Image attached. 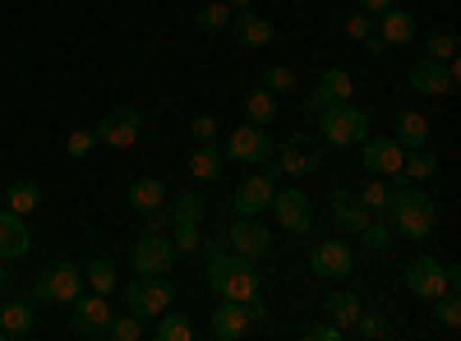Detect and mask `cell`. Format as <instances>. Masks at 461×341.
Segmentation results:
<instances>
[{"mask_svg":"<svg viewBox=\"0 0 461 341\" xmlns=\"http://www.w3.org/2000/svg\"><path fill=\"white\" fill-rule=\"evenodd\" d=\"M208 286L221 300H249L263 291V273H258V258L245 254H230L221 240H208Z\"/></svg>","mask_w":461,"mask_h":341,"instance_id":"obj_1","label":"cell"},{"mask_svg":"<svg viewBox=\"0 0 461 341\" xmlns=\"http://www.w3.org/2000/svg\"><path fill=\"white\" fill-rule=\"evenodd\" d=\"M388 221H393V236L420 245L434 236V221H438V203L425 194V189H411V180H393V199H388Z\"/></svg>","mask_w":461,"mask_h":341,"instance_id":"obj_2","label":"cell"},{"mask_svg":"<svg viewBox=\"0 0 461 341\" xmlns=\"http://www.w3.org/2000/svg\"><path fill=\"white\" fill-rule=\"evenodd\" d=\"M125 305L139 319H158L176 305V286L162 273H134V282L125 286Z\"/></svg>","mask_w":461,"mask_h":341,"instance_id":"obj_3","label":"cell"},{"mask_svg":"<svg viewBox=\"0 0 461 341\" xmlns=\"http://www.w3.org/2000/svg\"><path fill=\"white\" fill-rule=\"evenodd\" d=\"M277 153V162H263L267 171H273L277 180L282 175H310V171H319V162H323V143L314 139V134H291L282 148H273Z\"/></svg>","mask_w":461,"mask_h":341,"instance_id":"obj_4","label":"cell"},{"mask_svg":"<svg viewBox=\"0 0 461 341\" xmlns=\"http://www.w3.org/2000/svg\"><path fill=\"white\" fill-rule=\"evenodd\" d=\"M84 291V268H74V263H51L47 273H37L32 282V300L37 305H69L74 295Z\"/></svg>","mask_w":461,"mask_h":341,"instance_id":"obj_5","label":"cell"},{"mask_svg":"<svg viewBox=\"0 0 461 341\" xmlns=\"http://www.w3.org/2000/svg\"><path fill=\"white\" fill-rule=\"evenodd\" d=\"M319 125H323V143H332V148H356L369 134V116H365L360 106H351V102L328 106L323 116H319Z\"/></svg>","mask_w":461,"mask_h":341,"instance_id":"obj_6","label":"cell"},{"mask_svg":"<svg viewBox=\"0 0 461 341\" xmlns=\"http://www.w3.org/2000/svg\"><path fill=\"white\" fill-rule=\"evenodd\" d=\"M69 310H74V319H69V328H74V337H84V341H106V328H111V319H115V310H111V300L106 295H74L69 300Z\"/></svg>","mask_w":461,"mask_h":341,"instance_id":"obj_7","label":"cell"},{"mask_svg":"<svg viewBox=\"0 0 461 341\" xmlns=\"http://www.w3.org/2000/svg\"><path fill=\"white\" fill-rule=\"evenodd\" d=\"M277 212V226L286 236H310V226H314V203H310V194L304 189H295V184H282V189H273V203H267Z\"/></svg>","mask_w":461,"mask_h":341,"instance_id":"obj_8","label":"cell"},{"mask_svg":"<svg viewBox=\"0 0 461 341\" xmlns=\"http://www.w3.org/2000/svg\"><path fill=\"white\" fill-rule=\"evenodd\" d=\"M374 19H378V28H374V32L365 37L374 56H388L393 47L402 51V47H411V42H415V14H406L402 5L383 10V14H374Z\"/></svg>","mask_w":461,"mask_h":341,"instance_id":"obj_9","label":"cell"},{"mask_svg":"<svg viewBox=\"0 0 461 341\" xmlns=\"http://www.w3.org/2000/svg\"><path fill=\"white\" fill-rule=\"evenodd\" d=\"M273 134H267V125H236L226 139V157L230 162H245V166H263V162H273Z\"/></svg>","mask_w":461,"mask_h":341,"instance_id":"obj_10","label":"cell"},{"mask_svg":"<svg viewBox=\"0 0 461 341\" xmlns=\"http://www.w3.org/2000/svg\"><path fill=\"white\" fill-rule=\"evenodd\" d=\"M406 291L415 295V300H425V305H434V300L447 291V273H443V263L434 258V254H415L411 263H406Z\"/></svg>","mask_w":461,"mask_h":341,"instance_id":"obj_11","label":"cell"},{"mask_svg":"<svg viewBox=\"0 0 461 341\" xmlns=\"http://www.w3.org/2000/svg\"><path fill=\"white\" fill-rule=\"evenodd\" d=\"M406 84L420 93V97H447L456 88V56L452 60H415L411 74H406Z\"/></svg>","mask_w":461,"mask_h":341,"instance_id":"obj_12","label":"cell"},{"mask_svg":"<svg viewBox=\"0 0 461 341\" xmlns=\"http://www.w3.org/2000/svg\"><path fill=\"white\" fill-rule=\"evenodd\" d=\"M310 268L319 282H346V277H356V249L346 240H323L310 249Z\"/></svg>","mask_w":461,"mask_h":341,"instance_id":"obj_13","label":"cell"},{"mask_svg":"<svg viewBox=\"0 0 461 341\" xmlns=\"http://www.w3.org/2000/svg\"><path fill=\"white\" fill-rule=\"evenodd\" d=\"M351 93H356V79H351V69L332 65V69H323V74H319V88L310 93V102H304V116H323L328 106H341V102H351Z\"/></svg>","mask_w":461,"mask_h":341,"instance_id":"obj_14","label":"cell"},{"mask_svg":"<svg viewBox=\"0 0 461 341\" xmlns=\"http://www.w3.org/2000/svg\"><path fill=\"white\" fill-rule=\"evenodd\" d=\"M402 157H406V148L393 134H365V143H360V162L374 175H383V180H397L402 175Z\"/></svg>","mask_w":461,"mask_h":341,"instance_id":"obj_15","label":"cell"},{"mask_svg":"<svg viewBox=\"0 0 461 341\" xmlns=\"http://www.w3.org/2000/svg\"><path fill=\"white\" fill-rule=\"evenodd\" d=\"M221 245L230 249V254H245V258H263L267 249H273V231L258 221V217H236L226 226V236H221Z\"/></svg>","mask_w":461,"mask_h":341,"instance_id":"obj_16","label":"cell"},{"mask_svg":"<svg viewBox=\"0 0 461 341\" xmlns=\"http://www.w3.org/2000/svg\"><path fill=\"white\" fill-rule=\"evenodd\" d=\"M273 189H277L273 171H249L236 184V194H230V212H236V217H258L267 203H273Z\"/></svg>","mask_w":461,"mask_h":341,"instance_id":"obj_17","label":"cell"},{"mask_svg":"<svg viewBox=\"0 0 461 341\" xmlns=\"http://www.w3.org/2000/svg\"><path fill=\"white\" fill-rule=\"evenodd\" d=\"M130 268L134 273H162L167 277L176 268V245L167 236H158V231H143L134 240V249H130Z\"/></svg>","mask_w":461,"mask_h":341,"instance_id":"obj_18","label":"cell"},{"mask_svg":"<svg viewBox=\"0 0 461 341\" xmlns=\"http://www.w3.org/2000/svg\"><path fill=\"white\" fill-rule=\"evenodd\" d=\"M93 130H97V143H106V148H134L139 130H143V116H139V106H115Z\"/></svg>","mask_w":461,"mask_h":341,"instance_id":"obj_19","label":"cell"},{"mask_svg":"<svg viewBox=\"0 0 461 341\" xmlns=\"http://www.w3.org/2000/svg\"><path fill=\"white\" fill-rule=\"evenodd\" d=\"M226 28H230V37H236V47H240V51H263V47L277 37V28L267 23L263 14H254V10H236Z\"/></svg>","mask_w":461,"mask_h":341,"instance_id":"obj_20","label":"cell"},{"mask_svg":"<svg viewBox=\"0 0 461 341\" xmlns=\"http://www.w3.org/2000/svg\"><path fill=\"white\" fill-rule=\"evenodd\" d=\"M28 249H32V231H28V221L19 217V212H0V258L5 263H14V258H28Z\"/></svg>","mask_w":461,"mask_h":341,"instance_id":"obj_21","label":"cell"},{"mask_svg":"<svg viewBox=\"0 0 461 341\" xmlns=\"http://www.w3.org/2000/svg\"><path fill=\"white\" fill-rule=\"evenodd\" d=\"M369 217H374V212L351 194V189H332V221H337L341 236H360V226H365Z\"/></svg>","mask_w":461,"mask_h":341,"instance_id":"obj_22","label":"cell"},{"mask_svg":"<svg viewBox=\"0 0 461 341\" xmlns=\"http://www.w3.org/2000/svg\"><path fill=\"white\" fill-rule=\"evenodd\" d=\"M249 310L240 305V300H221V305L212 310V337L217 341H240L249 332Z\"/></svg>","mask_w":461,"mask_h":341,"instance_id":"obj_23","label":"cell"},{"mask_svg":"<svg viewBox=\"0 0 461 341\" xmlns=\"http://www.w3.org/2000/svg\"><path fill=\"white\" fill-rule=\"evenodd\" d=\"M240 111H245V121H254V125H277V116H282L277 93H267V88H249L240 97Z\"/></svg>","mask_w":461,"mask_h":341,"instance_id":"obj_24","label":"cell"},{"mask_svg":"<svg viewBox=\"0 0 461 341\" xmlns=\"http://www.w3.org/2000/svg\"><path fill=\"white\" fill-rule=\"evenodd\" d=\"M167 180H158V175H139L134 184H130V203L139 208V212H152V208H167Z\"/></svg>","mask_w":461,"mask_h":341,"instance_id":"obj_25","label":"cell"},{"mask_svg":"<svg viewBox=\"0 0 461 341\" xmlns=\"http://www.w3.org/2000/svg\"><path fill=\"white\" fill-rule=\"evenodd\" d=\"M393 139H397L402 148H429V121L420 116V111H397Z\"/></svg>","mask_w":461,"mask_h":341,"instance_id":"obj_26","label":"cell"},{"mask_svg":"<svg viewBox=\"0 0 461 341\" xmlns=\"http://www.w3.org/2000/svg\"><path fill=\"white\" fill-rule=\"evenodd\" d=\"M32 310H28V300H5V305H0V332H5V337H28L32 332Z\"/></svg>","mask_w":461,"mask_h":341,"instance_id":"obj_27","label":"cell"},{"mask_svg":"<svg viewBox=\"0 0 461 341\" xmlns=\"http://www.w3.org/2000/svg\"><path fill=\"white\" fill-rule=\"evenodd\" d=\"M323 314L346 332V328H351V323L360 319V295H351V291H332V295L323 300Z\"/></svg>","mask_w":461,"mask_h":341,"instance_id":"obj_28","label":"cell"},{"mask_svg":"<svg viewBox=\"0 0 461 341\" xmlns=\"http://www.w3.org/2000/svg\"><path fill=\"white\" fill-rule=\"evenodd\" d=\"M360 249L365 254H388L393 249V221L388 217H369L360 226Z\"/></svg>","mask_w":461,"mask_h":341,"instance_id":"obj_29","label":"cell"},{"mask_svg":"<svg viewBox=\"0 0 461 341\" xmlns=\"http://www.w3.org/2000/svg\"><path fill=\"white\" fill-rule=\"evenodd\" d=\"M429 175H438V157L429 153V148H406L397 180H429Z\"/></svg>","mask_w":461,"mask_h":341,"instance_id":"obj_30","label":"cell"},{"mask_svg":"<svg viewBox=\"0 0 461 341\" xmlns=\"http://www.w3.org/2000/svg\"><path fill=\"white\" fill-rule=\"evenodd\" d=\"M189 175H194V180H217L221 175L217 143H194V153H189Z\"/></svg>","mask_w":461,"mask_h":341,"instance_id":"obj_31","label":"cell"},{"mask_svg":"<svg viewBox=\"0 0 461 341\" xmlns=\"http://www.w3.org/2000/svg\"><path fill=\"white\" fill-rule=\"evenodd\" d=\"M37 203H42V189H37V180H14V184L5 189V208L19 212V217H28Z\"/></svg>","mask_w":461,"mask_h":341,"instance_id":"obj_32","label":"cell"},{"mask_svg":"<svg viewBox=\"0 0 461 341\" xmlns=\"http://www.w3.org/2000/svg\"><path fill=\"white\" fill-rule=\"evenodd\" d=\"M152 337H158V341H194V323H189L185 314H176V310H167V314H158Z\"/></svg>","mask_w":461,"mask_h":341,"instance_id":"obj_33","label":"cell"},{"mask_svg":"<svg viewBox=\"0 0 461 341\" xmlns=\"http://www.w3.org/2000/svg\"><path fill=\"white\" fill-rule=\"evenodd\" d=\"M115 282H121V277H115V263H111V258H102V254L84 268V286H93L97 295H111V291H115Z\"/></svg>","mask_w":461,"mask_h":341,"instance_id":"obj_34","label":"cell"},{"mask_svg":"<svg viewBox=\"0 0 461 341\" xmlns=\"http://www.w3.org/2000/svg\"><path fill=\"white\" fill-rule=\"evenodd\" d=\"M230 14H236V10H230L226 5V0H208V5H199V14H194V23L208 32V37H217V32H226V23H230Z\"/></svg>","mask_w":461,"mask_h":341,"instance_id":"obj_35","label":"cell"},{"mask_svg":"<svg viewBox=\"0 0 461 341\" xmlns=\"http://www.w3.org/2000/svg\"><path fill=\"white\" fill-rule=\"evenodd\" d=\"M208 212V199L199 194V189H185V194H176L171 203V221H203Z\"/></svg>","mask_w":461,"mask_h":341,"instance_id":"obj_36","label":"cell"},{"mask_svg":"<svg viewBox=\"0 0 461 341\" xmlns=\"http://www.w3.org/2000/svg\"><path fill=\"white\" fill-rule=\"evenodd\" d=\"M356 199H360V203H365V208H369L374 217H388V199H393V184H388V180L378 175V180H369V184L360 189Z\"/></svg>","mask_w":461,"mask_h":341,"instance_id":"obj_37","label":"cell"},{"mask_svg":"<svg viewBox=\"0 0 461 341\" xmlns=\"http://www.w3.org/2000/svg\"><path fill=\"white\" fill-rule=\"evenodd\" d=\"M346 332H356V337H365V341H383V337H393V323L383 319V314H374V310H360V319L346 328Z\"/></svg>","mask_w":461,"mask_h":341,"instance_id":"obj_38","label":"cell"},{"mask_svg":"<svg viewBox=\"0 0 461 341\" xmlns=\"http://www.w3.org/2000/svg\"><path fill=\"white\" fill-rule=\"evenodd\" d=\"M456 42H461L456 28H434L429 42H425V56H429V60H452V56H456Z\"/></svg>","mask_w":461,"mask_h":341,"instance_id":"obj_39","label":"cell"},{"mask_svg":"<svg viewBox=\"0 0 461 341\" xmlns=\"http://www.w3.org/2000/svg\"><path fill=\"white\" fill-rule=\"evenodd\" d=\"M258 88H267V93H291V88H295V69H291V65H267L263 79H258Z\"/></svg>","mask_w":461,"mask_h":341,"instance_id":"obj_40","label":"cell"},{"mask_svg":"<svg viewBox=\"0 0 461 341\" xmlns=\"http://www.w3.org/2000/svg\"><path fill=\"white\" fill-rule=\"evenodd\" d=\"M434 314H438V323H443L447 332L461 328V300H456V291H443V295L434 300Z\"/></svg>","mask_w":461,"mask_h":341,"instance_id":"obj_41","label":"cell"},{"mask_svg":"<svg viewBox=\"0 0 461 341\" xmlns=\"http://www.w3.org/2000/svg\"><path fill=\"white\" fill-rule=\"evenodd\" d=\"M143 337V319L139 314H121V319H111L106 328V341H139Z\"/></svg>","mask_w":461,"mask_h":341,"instance_id":"obj_42","label":"cell"},{"mask_svg":"<svg viewBox=\"0 0 461 341\" xmlns=\"http://www.w3.org/2000/svg\"><path fill=\"white\" fill-rule=\"evenodd\" d=\"M199 249H203L199 221H176V254H199Z\"/></svg>","mask_w":461,"mask_h":341,"instance_id":"obj_43","label":"cell"},{"mask_svg":"<svg viewBox=\"0 0 461 341\" xmlns=\"http://www.w3.org/2000/svg\"><path fill=\"white\" fill-rule=\"evenodd\" d=\"M93 148H97V130H74V134L65 139V153H69L74 162L93 157Z\"/></svg>","mask_w":461,"mask_h":341,"instance_id":"obj_44","label":"cell"},{"mask_svg":"<svg viewBox=\"0 0 461 341\" xmlns=\"http://www.w3.org/2000/svg\"><path fill=\"white\" fill-rule=\"evenodd\" d=\"M300 337H304V341H341L346 332H341V328H337V323L328 319V323H310V328H304Z\"/></svg>","mask_w":461,"mask_h":341,"instance_id":"obj_45","label":"cell"},{"mask_svg":"<svg viewBox=\"0 0 461 341\" xmlns=\"http://www.w3.org/2000/svg\"><path fill=\"white\" fill-rule=\"evenodd\" d=\"M369 32H374V14H351L346 19V37H351V42H365Z\"/></svg>","mask_w":461,"mask_h":341,"instance_id":"obj_46","label":"cell"},{"mask_svg":"<svg viewBox=\"0 0 461 341\" xmlns=\"http://www.w3.org/2000/svg\"><path fill=\"white\" fill-rule=\"evenodd\" d=\"M189 134H194V143H212L217 139V121L212 116H194L189 121Z\"/></svg>","mask_w":461,"mask_h":341,"instance_id":"obj_47","label":"cell"},{"mask_svg":"<svg viewBox=\"0 0 461 341\" xmlns=\"http://www.w3.org/2000/svg\"><path fill=\"white\" fill-rule=\"evenodd\" d=\"M393 5H397V0H360L365 14H383V10H393Z\"/></svg>","mask_w":461,"mask_h":341,"instance_id":"obj_48","label":"cell"},{"mask_svg":"<svg viewBox=\"0 0 461 341\" xmlns=\"http://www.w3.org/2000/svg\"><path fill=\"white\" fill-rule=\"evenodd\" d=\"M226 5H230V10H249V5H254V0H226Z\"/></svg>","mask_w":461,"mask_h":341,"instance_id":"obj_49","label":"cell"},{"mask_svg":"<svg viewBox=\"0 0 461 341\" xmlns=\"http://www.w3.org/2000/svg\"><path fill=\"white\" fill-rule=\"evenodd\" d=\"M10 286V273H5V258H0V291H5Z\"/></svg>","mask_w":461,"mask_h":341,"instance_id":"obj_50","label":"cell"},{"mask_svg":"<svg viewBox=\"0 0 461 341\" xmlns=\"http://www.w3.org/2000/svg\"><path fill=\"white\" fill-rule=\"evenodd\" d=\"M0 337H5V332H0Z\"/></svg>","mask_w":461,"mask_h":341,"instance_id":"obj_51","label":"cell"}]
</instances>
